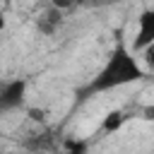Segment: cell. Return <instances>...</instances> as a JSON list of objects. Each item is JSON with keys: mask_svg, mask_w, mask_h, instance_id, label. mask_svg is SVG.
I'll return each mask as SVG.
<instances>
[{"mask_svg": "<svg viewBox=\"0 0 154 154\" xmlns=\"http://www.w3.org/2000/svg\"><path fill=\"white\" fill-rule=\"evenodd\" d=\"M144 77H147V70L137 63L132 48L125 46L123 41H118L116 48L111 51V55L106 58V63L101 65V70L77 91V101L82 103V101H87L96 94L120 89V87L132 84V82H142Z\"/></svg>", "mask_w": 154, "mask_h": 154, "instance_id": "6da1fadb", "label": "cell"}, {"mask_svg": "<svg viewBox=\"0 0 154 154\" xmlns=\"http://www.w3.org/2000/svg\"><path fill=\"white\" fill-rule=\"evenodd\" d=\"M149 46H154V7L144 10L137 17V31L132 38V53H142Z\"/></svg>", "mask_w": 154, "mask_h": 154, "instance_id": "7a4b0ae2", "label": "cell"}, {"mask_svg": "<svg viewBox=\"0 0 154 154\" xmlns=\"http://www.w3.org/2000/svg\"><path fill=\"white\" fill-rule=\"evenodd\" d=\"M58 26H60V10L51 7V10L38 19V31H41V34H53Z\"/></svg>", "mask_w": 154, "mask_h": 154, "instance_id": "3957f363", "label": "cell"}, {"mask_svg": "<svg viewBox=\"0 0 154 154\" xmlns=\"http://www.w3.org/2000/svg\"><path fill=\"white\" fill-rule=\"evenodd\" d=\"M125 118H128L125 111H111V113L103 118V125H101V128H103L106 132H113V130H118V128L125 123Z\"/></svg>", "mask_w": 154, "mask_h": 154, "instance_id": "277c9868", "label": "cell"}, {"mask_svg": "<svg viewBox=\"0 0 154 154\" xmlns=\"http://www.w3.org/2000/svg\"><path fill=\"white\" fill-rule=\"evenodd\" d=\"M67 154H87V142L84 140H70L67 142Z\"/></svg>", "mask_w": 154, "mask_h": 154, "instance_id": "5b68a950", "label": "cell"}, {"mask_svg": "<svg viewBox=\"0 0 154 154\" xmlns=\"http://www.w3.org/2000/svg\"><path fill=\"white\" fill-rule=\"evenodd\" d=\"M82 2H87V0H51V5L55 7V10H67V7H72V5H82Z\"/></svg>", "mask_w": 154, "mask_h": 154, "instance_id": "8992f818", "label": "cell"}, {"mask_svg": "<svg viewBox=\"0 0 154 154\" xmlns=\"http://www.w3.org/2000/svg\"><path fill=\"white\" fill-rule=\"evenodd\" d=\"M144 53V63H147V67H154V46H149L147 51H142Z\"/></svg>", "mask_w": 154, "mask_h": 154, "instance_id": "52a82bcc", "label": "cell"}, {"mask_svg": "<svg viewBox=\"0 0 154 154\" xmlns=\"http://www.w3.org/2000/svg\"><path fill=\"white\" fill-rule=\"evenodd\" d=\"M144 118L154 120V106H147V108H144Z\"/></svg>", "mask_w": 154, "mask_h": 154, "instance_id": "ba28073f", "label": "cell"}]
</instances>
